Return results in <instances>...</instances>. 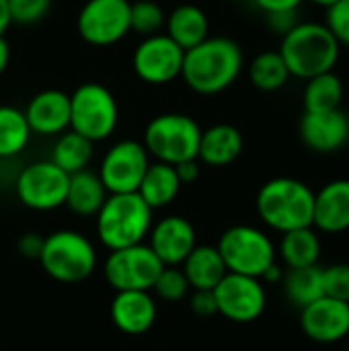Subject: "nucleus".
<instances>
[{"instance_id": "1", "label": "nucleus", "mask_w": 349, "mask_h": 351, "mask_svg": "<svg viewBox=\"0 0 349 351\" xmlns=\"http://www.w3.org/2000/svg\"><path fill=\"white\" fill-rule=\"evenodd\" d=\"M245 68L243 47L230 37H206L185 49L181 78L197 95H218L230 88Z\"/></svg>"}, {"instance_id": "2", "label": "nucleus", "mask_w": 349, "mask_h": 351, "mask_svg": "<svg viewBox=\"0 0 349 351\" xmlns=\"http://www.w3.org/2000/svg\"><path fill=\"white\" fill-rule=\"evenodd\" d=\"M278 51L284 58L290 76L300 80L335 70L341 58V45L329 27L319 21H300L294 29L282 35Z\"/></svg>"}, {"instance_id": "3", "label": "nucleus", "mask_w": 349, "mask_h": 351, "mask_svg": "<svg viewBox=\"0 0 349 351\" xmlns=\"http://www.w3.org/2000/svg\"><path fill=\"white\" fill-rule=\"evenodd\" d=\"M255 208L261 222L280 234L306 228L313 226L315 191L300 179L276 177L261 185Z\"/></svg>"}, {"instance_id": "4", "label": "nucleus", "mask_w": 349, "mask_h": 351, "mask_svg": "<svg viewBox=\"0 0 349 351\" xmlns=\"http://www.w3.org/2000/svg\"><path fill=\"white\" fill-rule=\"evenodd\" d=\"M152 208L134 193H109L97 212V237L109 249H125L148 239L152 228Z\"/></svg>"}, {"instance_id": "5", "label": "nucleus", "mask_w": 349, "mask_h": 351, "mask_svg": "<svg viewBox=\"0 0 349 351\" xmlns=\"http://www.w3.org/2000/svg\"><path fill=\"white\" fill-rule=\"evenodd\" d=\"M43 271L62 284H78L97 269V251L93 243L76 230H56L43 237V249L37 259Z\"/></svg>"}, {"instance_id": "6", "label": "nucleus", "mask_w": 349, "mask_h": 351, "mask_svg": "<svg viewBox=\"0 0 349 351\" xmlns=\"http://www.w3.org/2000/svg\"><path fill=\"white\" fill-rule=\"evenodd\" d=\"M202 128L185 113H160L148 121L144 130V148L148 154L167 165L197 158Z\"/></svg>"}, {"instance_id": "7", "label": "nucleus", "mask_w": 349, "mask_h": 351, "mask_svg": "<svg viewBox=\"0 0 349 351\" xmlns=\"http://www.w3.org/2000/svg\"><path fill=\"white\" fill-rule=\"evenodd\" d=\"M216 249L230 274L263 278V274L276 263L278 251L269 234L257 226L237 224L222 232Z\"/></svg>"}, {"instance_id": "8", "label": "nucleus", "mask_w": 349, "mask_h": 351, "mask_svg": "<svg viewBox=\"0 0 349 351\" xmlns=\"http://www.w3.org/2000/svg\"><path fill=\"white\" fill-rule=\"evenodd\" d=\"M119 123V105L101 82H82L70 95V130L91 142L107 140Z\"/></svg>"}, {"instance_id": "9", "label": "nucleus", "mask_w": 349, "mask_h": 351, "mask_svg": "<svg viewBox=\"0 0 349 351\" xmlns=\"http://www.w3.org/2000/svg\"><path fill=\"white\" fill-rule=\"evenodd\" d=\"M165 265L146 245H134L125 249L111 251L103 263V274L107 284L115 290H146L150 292L160 269Z\"/></svg>"}, {"instance_id": "10", "label": "nucleus", "mask_w": 349, "mask_h": 351, "mask_svg": "<svg viewBox=\"0 0 349 351\" xmlns=\"http://www.w3.org/2000/svg\"><path fill=\"white\" fill-rule=\"evenodd\" d=\"M70 175L51 160H37L27 165L14 183L19 202L35 212H51L66 202Z\"/></svg>"}, {"instance_id": "11", "label": "nucleus", "mask_w": 349, "mask_h": 351, "mask_svg": "<svg viewBox=\"0 0 349 351\" xmlns=\"http://www.w3.org/2000/svg\"><path fill=\"white\" fill-rule=\"evenodd\" d=\"M130 0H86L76 16L78 35L95 47H107L130 33Z\"/></svg>"}, {"instance_id": "12", "label": "nucleus", "mask_w": 349, "mask_h": 351, "mask_svg": "<svg viewBox=\"0 0 349 351\" xmlns=\"http://www.w3.org/2000/svg\"><path fill=\"white\" fill-rule=\"evenodd\" d=\"M214 298L218 315L241 325L257 321L267 304V294L259 278L230 271L214 288Z\"/></svg>"}, {"instance_id": "13", "label": "nucleus", "mask_w": 349, "mask_h": 351, "mask_svg": "<svg viewBox=\"0 0 349 351\" xmlns=\"http://www.w3.org/2000/svg\"><path fill=\"white\" fill-rule=\"evenodd\" d=\"M150 165V154L138 140H119L103 156L99 177L107 193H134Z\"/></svg>"}, {"instance_id": "14", "label": "nucleus", "mask_w": 349, "mask_h": 351, "mask_svg": "<svg viewBox=\"0 0 349 351\" xmlns=\"http://www.w3.org/2000/svg\"><path fill=\"white\" fill-rule=\"evenodd\" d=\"M183 53L185 51L167 33H156L138 43L132 56V66L142 82L160 86L181 76Z\"/></svg>"}, {"instance_id": "15", "label": "nucleus", "mask_w": 349, "mask_h": 351, "mask_svg": "<svg viewBox=\"0 0 349 351\" xmlns=\"http://www.w3.org/2000/svg\"><path fill=\"white\" fill-rule=\"evenodd\" d=\"M302 333L321 346H331L349 335V302L321 296L300 308Z\"/></svg>"}, {"instance_id": "16", "label": "nucleus", "mask_w": 349, "mask_h": 351, "mask_svg": "<svg viewBox=\"0 0 349 351\" xmlns=\"http://www.w3.org/2000/svg\"><path fill=\"white\" fill-rule=\"evenodd\" d=\"M163 265L179 267L197 245L193 224L183 216H165L152 222L146 243Z\"/></svg>"}, {"instance_id": "17", "label": "nucleus", "mask_w": 349, "mask_h": 351, "mask_svg": "<svg viewBox=\"0 0 349 351\" xmlns=\"http://www.w3.org/2000/svg\"><path fill=\"white\" fill-rule=\"evenodd\" d=\"M302 144L319 154H331L341 150L349 140V117L341 111H304L298 123Z\"/></svg>"}, {"instance_id": "18", "label": "nucleus", "mask_w": 349, "mask_h": 351, "mask_svg": "<svg viewBox=\"0 0 349 351\" xmlns=\"http://www.w3.org/2000/svg\"><path fill=\"white\" fill-rule=\"evenodd\" d=\"M25 117L31 134L56 138L70 130V95L58 88L37 93L29 101Z\"/></svg>"}, {"instance_id": "19", "label": "nucleus", "mask_w": 349, "mask_h": 351, "mask_svg": "<svg viewBox=\"0 0 349 351\" xmlns=\"http://www.w3.org/2000/svg\"><path fill=\"white\" fill-rule=\"evenodd\" d=\"M113 325L125 335H142L152 329L156 321V302L146 290L115 292L109 308Z\"/></svg>"}, {"instance_id": "20", "label": "nucleus", "mask_w": 349, "mask_h": 351, "mask_svg": "<svg viewBox=\"0 0 349 351\" xmlns=\"http://www.w3.org/2000/svg\"><path fill=\"white\" fill-rule=\"evenodd\" d=\"M313 228L325 234L349 230V179H333L315 191Z\"/></svg>"}, {"instance_id": "21", "label": "nucleus", "mask_w": 349, "mask_h": 351, "mask_svg": "<svg viewBox=\"0 0 349 351\" xmlns=\"http://www.w3.org/2000/svg\"><path fill=\"white\" fill-rule=\"evenodd\" d=\"M245 148V140L239 128L230 123H216L208 130H202L197 160L208 167H228L232 165Z\"/></svg>"}, {"instance_id": "22", "label": "nucleus", "mask_w": 349, "mask_h": 351, "mask_svg": "<svg viewBox=\"0 0 349 351\" xmlns=\"http://www.w3.org/2000/svg\"><path fill=\"white\" fill-rule=\"evenodd\" d=\"M191 290H214L228 274L222 255L212 245H195L181 263Z\"/></svg>"}, {"instance_id": "23", "label": "nucleus", "mask_w": 349, "mask_h": 351, "mask_svg": "<svg viewBox=\"0 0 349 351\" xmlns=\"http://www.w3.org/2000/svg\"><path fill=\"white\" fill-rule=\"evenodd\" d=\"M107 195L109 193H107L99 173L84 169V171L70 175L64 206L76 216L91 218V216H97V212L105 204Z\"/></svg>"}, {"instance_id": "24", "label": "nucleus", "mask_w": 349, "mask_h": 351, "mask_svg": "<svg viewBox=\"0 0 349 351\" xmlns=\"http://www.w3.org/2000/svg\"><path fill=\"white\" fill-rule=\"evenodd\" d=\"M167 35L185 51L210 37L208 14L195 4H179L173 8L165 21Z\"/></svg>"}, {"instance_id": "25", "label": "nucleus", "mask_w": 349, "mask_h": 351, "mask_svg": "<svg viewBox=\"0 0 349 351\" xmlns=\"http://www.w3.org/2000/svg\"><path fill=\"white\" fill-rule=\"evenodd\" d=\"M181 187L183 185L177 177L175 167L154 160L148 165L136 193L146 202V206H150L152 210H160L175 202Z\"/></svg>"}, {"instance_id": "26", "label": "nucleus", "mask_w": 349, "mask_h": 351, "mask_svg": "<svg viewBox=\"0 0 349 351\" xmlns=\"http://www.w3.org/2000/svg\"><path fill=\"white\" fill-rule=\"evenodd\" d=\"M321 249L323 247H321L319 230L313 226H306V228L284 232L276 251L288 269H296V267L319 265Z\"/></svg>"}, {"instance_id": "27", "label": "nucleus", "mask_w": 349, "mask_h": 351, "mask_svg": "<svg viewBox=\"0 0 349 351\" xmlns=\"http://www.w3.org/2000/svg\"><path fill=\"white\" fill-rule=\"evenodd\" d=\"M304 82H306L304 90H302L304 111L321 113V111L341 109V103L346 97V86H344L341 76L335 74V70L317 74Z\"/></svg>"}, {"instance_id": "28", "label": "nucleus", "mask_w": 349, "mask_h": 351, "mask_svg": "<svg viewBox=\"0 0 349 351\" xmlns=\"http://www.w3.org/2000/svg\"><path fill=\"white\" fill-rule=\"evenodd\" d=\"M282 288H284L286 298L296 308H304L306 304H311L317 298L325 296V290H323V267L311 265V267L288 269V271H284Z\"/></svg>"}, {"instance_id": "29", "label": "nucleus", "mask_w": 349, "mask_h": 351, "mask_svg": "<svg viewBox=\"0 0 349 351\" xmlns=\"http://www.w3.org/2000/svg\"><path fill=\"white\" fill-rule=\"evenodd\" d=\"M93 144L91 140H86L84 136L66 130L64 134L56 136V144L51 148V156L49 160L60 167L64 173L74 175L78 171H84L86 165L93 158Z\"/></svg>"}, {"instance_id": "30", "label": "nucleus", "mask_w": 349, "mask_h": 351, "mask_svg": "<svg viewBox=\"0 0 349 351\" xmlns=\"http://www.w3.org/2000/svg\"><path fill=\"white\" fill-rule=\"evenodd\" d=\"M290 78H292L290 70L284 58L280 56V51L267 49V51L257 53L249 62V80L255 88L263 93H276L284 88Z\"/></svg>"}, {"instance_id": "31", "label": "nucleus", "mask_w": 349, "mask_h": 351, "mask_svg": "<svg viewBox=\"0 0 349 351\" xmlns=\"http://www.w3.org/2000/svg\"><path fill=\"white\" fill-rule=\"evenodd\" d=\"M31 138L25 111L12 105H0V158H12L21 154Z\"/></svg>"}, {"instance_id": "32", "label": "nucleus", "mask_w": 349, "mask_h": 351, "mask_svg": "<svg viewBox=\"0 0 349 351\" xmlns=\"http://www.w3.org/2000/svg\"><path fill=\"white\" fill-rule=\"evenodd\" d=\"M167 14L154 0H136L130 4V31L150 37L165 29Z\"/></svg>"}, {"instance_id": "33", "label": "nucleus", "mask_w": 349, "mask_h": 351, "mask_svg": "<svg viewBox=\"0 0 349 351\" xmlns=\"http://www.w3.org/2000/svg\"><path fill=\"white\" fill-rule=\"evenodd\" d=\"M154 294L165 300V302H179L183 300L187 294H189V282L183 274L181 267H171V265H165L152 286Z\"/></svg>"}, {"instance_id": "34", "label": "nucleus", "mask_w": 349, "mask_h": 351, "mask_svg": "<svg viewBox=\"0 0 349 351\" xmlns=\"http://www.w3.org/2000/svg\"><path fill=\"white\" fill-rule=\"evenodd\" d=\"M53 0H6L10 23L33 25L39 23L51 8Z\"/></svg>"}, {"instance_id": "35", "label": "nucleus", "mask_w": 349, "mask_h": 351, "mask_svg": "<svg viewBox=\"0 0 349 351\" xmlns=\"http://www.w3.org/2000/svg\"><path fill=\"white\" fill-rule=\"evenodd\" d=\"M325 296L349 302V263H333L323 267Z\"/></svg>"}, {"instance_id": "36", "label": "nucleus", "mask_w": 349, "mask_h": 351, "mask_svg": "<svg viewBox=\"0 0 349 351\" xmlns=\"http://www.w3.org/2000/svg\"><path fill=\"white\" fill-rule=\"evenodd\" d=\"M325 25L341 45V49H349V0H337L327 8Z\"/></svg>"}, {"instance_id": "37", "label": "nucleus", "mask_w": 349, "mask_h": 351, "mask_svg": "<svg viewBox=\"0 0 349 351\" xmlns=\"http://www.w3.org/2000/svg\"><path fill=\"white\" fill-rule=\"evenodd\" d=\"M189 306L197 317H214V315H218L214 290H193Z\"/></svg>"}, {"instance_id": "38", "label": "nucleus", "mask_w": 349, "mask_h": 351, "mask_svg": "<svg viewBox=\"0 0 349 351\" xmlns=\"http://www.w3.org/2000/svg\"><path fill=\"white\" fill-rule=\"evenodd\" d=\"M265 23L267 27L278 33V35H286L290 29H294L300 21H298V10H284V12H269L265 14Z\"/></svg>"}, {"instance_id": "39", "label": "nucleus", "mask_w": 349, "mask_h": 351, "mask_svg": "<svg viewBox=\"0 0 349 351\" xmlns=\"http://www.w3.org/2000/svg\"><path fill=\"white\" fill-rule=\"evenodd\" d=\"M43 249V237L35 232H27L19 239V253L27 259H39Z\"/></svg>"}, {"instance_id": "40", "label": "nucleus", "mask_w": 349, "mask_h": 351, "mask_svg": "<svg viewBox=\"0 0 349 351\" xmlns=\"http://www.w3.org/2000/svg\"><path fill=\"white\" fill-rule=\"evenodd\" d=\"M255 6L263 12H284V10H298L304 0H253Z\"/></svg>"}, {"instance_id": "41", "label": "nucleus", "mask_w": 349, "mask_h": 351, "mask_svg": "<svg viewBox=\"0 0 349 351\" xmlns=\"http://www.w3.org/2000/svg\"><path fill=\"white\" fill-rule=\"evenodd\" d=\"M175 171H177V177L181 181V185H189L193 181H197L200 177V160L197 158H191V160H183L179 165H173Z\"/></svg>"}, {"instance_id": "42", "label": "nucleus", "mask_w": 349, "mask_h": 351, "mask_svg": "<svg viewBox=\"0 0 349 351\" xmlns=\"http://www.w3.org/2000/svg\"><path fill=\"white\" fill-rule=\"evenodd\" d=\"M8 62H10V45L4 39V35H0V74L6 70Z\"/></svg>"}, {"instance_id": "43", "label": "nucleus", "mask_w": 349, "mask_h": 351, "mask_svg": "<svg viewBox=\"0 0 349 351\" xmlns=\"http://www.w3.org/2000/svg\"><path fill=\"white\" fill-rule=\"evenodd\" d=\"M282 278H284V271H282V267L278 265V261L263 274V278H261V282H274V284H278V282H282Z\"/></svg>"}, {"instance_id": "44", "label": "nucleus", "mask_w": 349, "mask_h": 351, "mask_svg": "<svg viewBox=\"0 0 349 351\" xmlns=\"http://www.w3.org/2000/svg\"><path fill=\"white\" fill-rule=\"evenodd\" d=\"M10 25V14H8V6L6 0H0V35H4V31Z\"/></svg>"}, {"instance_id": "45", "label": "nucleus", "mask_w": 349, "mask_h": 351, "mask_svg": "<svg viewBox=\"0 0 349 351\" xmlns=\"http://www.w3.org/2000/svg\"><path fill=\"white\" fill-rule=\"evenodd\" d=\"M309 2H313L315 6H321V8H325V10H327V8H329V6H333L337 0H309Z\"/></svg>"}]
</instances>
